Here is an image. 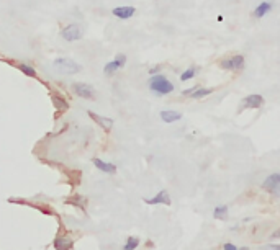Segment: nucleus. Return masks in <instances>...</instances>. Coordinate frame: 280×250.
<instances>
[{"label":"nucleus","instance_id":"3","mask_svg":"<svg viewBox=\"0 0 280 250\" xmlns=\"http://www.w3.org/2000/svg\"><path fill=\"white\" fill-rule=\"evenodd\" d=\"M82 36H84V31L77 23H69L61 29V38L69 43H76L79 39H82Z\"/></svg>","mask_w":280,"mask_h":250},{"label":"nucleus","instance_id":"12","mask_svg":"<svg viewBox=\"0 0 280 250\" xmlns=\"http://www.w3.org/2000/svg\"><path fill=\"white\" fill-rule=\"evenodd\" d=\"M144 201L147 204H167V206L172 203L170 196H169V193H167L166 190H161L156 196H152V198H146Z\"/></svg>","mask_w":280,"mask_h":250},{"label":"nucleus","instance_id":"2","mask_svg":"<svg viewBox=\"0 0 280 250\" xmlns=\"http://www.w3.org/2000/svg\"><path fill=\"white\" fill-rule=\"evenodd\" d=\"M53 66L61 74H66V75H74V74L81 72V66L71 57H56L53 61Z\"/></svg>","mask_w":280,"mask_h":250},{"label":"nucleus","instance_id":"24","mask_svg":"<svg viewBox=\"0 0 280 250\" xmlns=\"http://www.w3.org/2000/svg\"><path fill=\"white\" fill-rule=\"evenodd\" d=\"M270 237H272V239H279V237H280V227H279L277 230H275V232H274L272 235H270Z\"/></svg>","mask_w":280,"mask_h":250},{"label":"nucleus","instance_id":"6","mask_svg":"<svg viewBox=\"0 0 280 250\" xmlns=\"http://www.w3.org/2000/svg\"><path fill=\"white\" fill-rule=\"evenodd\" d=\"M72 90L76 95L84 98V100H93V98H95V90H93V87L88 85L85 82H74Z\"/></svg>","mask_w":280,"mask_h":250},{"label":"nucleus","instance_id":"19","mask_svg":"<svg viewBox=\"0 0 280 250\" xmlns=\"http://www.w3.org/2000/svg\"><path fill=\"white\" fill-rule=\"evenodd\" d=\"M18 71H22V74L28 77H36V71L31 66H28V64H18Z\"/></svg>","mask_w":280,"mask_h":250},{"label":"nucleus","instance_id":"13","mask_svg":"<svg viewBox=\"0 0 280 250\" xmlns=\"http://www.w3.org/2000/svg\"><path fill=\"white\" fill-rule=\"evenodd\" d=\"M161 120L167 123V125H172V123H175V121H179L182 115L179 111H175V110H162L161 111Z\"/></svg>","mask_w":280,"mask_h":250},{"label":"nucleus","instance_id":"1","mask_svg":"<svg viewBox=\"0 0 280 250\" xmlns=\"http://www.w3.org/2000/svg\"><path fill=\"white\" fill-rule=\"evenodd\" d=\"M147 85H149V90L152 93H156V95H169V93L174 92V83H172L169 78L166 75H162V74H156V75H151L149 82H147Z\"/></svg>","mask_w":280,"mask_h":250},{"label":"nucleus","instance_id":"9","mask_svg":"<svg viewBox=\"0 0 280 250\" xmlns=\"http://www.w3.org/2000/svg\"><path fill=\"white\" fill-rule=\"evenodd\" d=\"M135 13L136 8L131 7V5H120V7H115L112 10V15L118 20H130Z\"/></svg>","mask_w":280,"mask_h":250},{"label":"nucleus","instance_id":"21","mask_svg":"<svg viewBox=\"0 0 280 250\" xmlns=\"http://www.w3.org/2000/svg\"><path fill=\"white\" fill-rule=\"evenodd\" d=\"M223 250H241V249H238V247H236L234 244H229V242H226V244L223 245Z\"/></svg>","mask_w":280,"mask_h":250},{"label":"nucleus","instance_id":"11","mask_svg":"<svg viewBox=\"0 0 280 250\" xmlns=\"http://www.w3.org/2000/svg\"><path fill=\"white\" fill-rule=\"evenodd\" d=\"M87 113H88V116H90L92 120L102 127V129H105L107 132L112 131V127H113V120H112V118L100 116V115H97V113H93V111H87Z\"/></svg>","mask_w":280,"mask_h":250},{"label":"nucleus","instance_id":"14","mask_svg":"<svg viewBox=\"0 0 280 250\" xmlns=\"http://www.w3.org/2000/svg\"><path fill=\"white\" fill-rule=\"evenodd\" d=\"M74 240L71 237H57L54 240V249L56 250H71Z\"/></svg>","mask_w":280,"mask_h":250},{"label":"nucleus","instance_id":"18","mask_svg":"<svg viewBox=\"0 0 280 250\" xmlns=\"http://www.w3.org/2000/svg\"><path fill=\"white\" fill-rule=\"evenodd\" d=\"M196 75V69L195 67H189L187 71H184L180 74V80L182 82H187V80H192Z\"/></svg>","mask_w":280,"mask_h":250},{"label":"nucleus","instance_id":"17","mask_svg":"<svg viewBox=\"0 0 280 250\" xmlns=\"http://www.w3.org/2000/svg\"><path fill=\"white\" fill-rule=\"evenodd\" d=\"M138 245H140V239L136 237V235H133V237H128L125 245H123V250H136Z\"/></svg>","mask_w":280,"mask_h":250},{"label":"nucleus","instance_id":"22","mask_svg":"<svg viewBox=\"0 0 280 250\" xmlns=\"http://www.w3.org/2000/svg\"><path fill=\"white\" fill-rule=\"evenodd\" d=\"M159 71H161L159 66H157V67H152V69H149V75H156V74H159Z\"/></svg>","mask_w":280,"mask_h":250},{"label":"nucleus","instance_id":"7","mask_svg":"<svg viewBox=\"0 0 280 250\" xmlns=\"http://www.w3.org/2000/svg\"><path fill=\"white\" fill-rule=\"evenodd\" d=\"M262 188L269 193L279 195L280 193V174H272L264 180Z\"/></svg>","mask_w":280,"mask_h":250},{"label":"nucleus","instance_id":"15","mask_svg":"<svg viewBox=\"0 0 280 250\" xmlns=\"http://www.w3.org/2000/svg\"><path fill=\"white\" fill-rule=\"evenodd\" d=\"M270 10H272V3H270V2H260L254 10V17L255 18H262L270 12Z\"/></svg>","mask_w":280,"mask_h":250},{"label":"nucleus","instance_id":"20","mask_svg":"<svg viewBox=\"0 0 280 250\" xmlns=\"http://www.w3.org/2000/svg\"><path fill=\"white\" fill-rule=\"evenodd\" d=\"M226 214H228V206L226 204H221V206H216L215 211H213V216L218 219H224Z\"/></svg>","mask_w":280,"mask_h":250},{"label":"nucleus","instance_id":"23","mask_svg":"<svg viewBox=\"0 0 280 250\" xmlns=\"http://www.w3.org/2000/svg\"><path fill=\"white\" fill-rule=\"evenodd\" d=\"M267 250H280V244H270L267 245Z\"/></svg>","mask_w":280,"mask_h":250},{"label":"nucleus","instance_id":"8","mask_svg":"<svg viewBox=\"0 0 280 250\" xmlns=\"http://www.w3.org/2000/svg\"><path fill=\"white\" fill-rule=\"evenodd\" d=\"M264 105V97L262 95H248L244 101L241 103V110H257Z\"/></svg>","mask_w":280,"mask_h":250},{"label":"nucleus","instance_id":"10","mask_svg":"<svg viewBox=\"0 0 280 250\" xmlns=\"http://www.w3.org/2000/svg\"><path fill=\"white\" fill-rule=\"evenodd\" d=\"M92 162H93V165H95V169L100 170L102 174H105V175H115L116 174V165L112 164V162H105L102 159H97V157Z\"/></svg>","mask_w":280,"mask_h":250},{"label":"nucleus","instance_id":"5","mask_svg":"<svg viewBox=\"0 0 280 250\" xmlns=\"http://www.w3.org/2000/svg\"><path fill=\"white\" fill-rule=\"evenodd\" d=\"M125 64H126V56H125V54H116L115 59H112L110 62L105 64V67H103V74L108 75V77H112L113 74H116L120 69L125 67Z\"/></svg>","mask_w":280,"mask_h":250},{"label":"nucleus","instance_id":"16","mask_svg":"<svg viewBox=\"0 0 280 250\" xmlns=\"http://www.w3.org/2000/svg\"><path fill=\"white\" fill-rule=\"evenodd\" d=\"M213 92V88H203V87H196L194 92L190 93V98H195V100H198V98H203L206 95H210V93Z\"/></svg>","mask_w":280,"mask_h":250},{"label":"nucleus","instance_id":"4","mask_svg":"<svg viewBox=\"0 0 280 250\" xmlns=\"http://www.w3.org/2000/svg\"><path fill=\"white\" fill-rule=\"evenodd\" d=\"M220 67L223 71H233V72L241 71L244 67V56L243 54H236V56L226 57L220 62Z\"/></svg>","mask_w":280,"mask_h":250}]
</instances>
